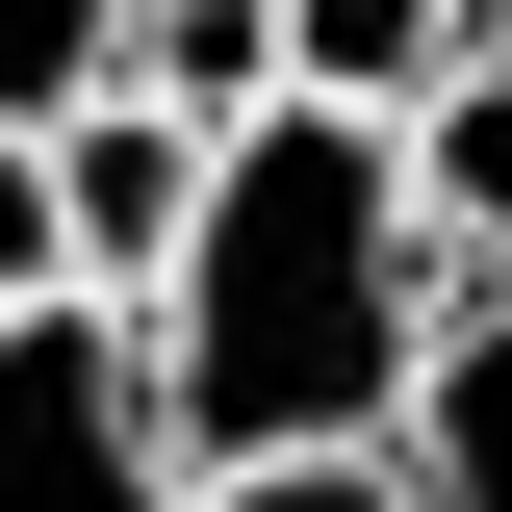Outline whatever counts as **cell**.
Returning <instances> with one entry per match:
<instances>
[{"instance_id":"cell-5","label":"cell","mask_w":512,"mask_h":512,"mask_svg":"<svg viewBox=\"0 0 512 512\" xmlns=\"http://www.w3.org/2000/svg\"><path fill=\"white\" fill-rule=\"evenodd\" d=\"M384 461H410V512H512V282H461V333H436Z\"/></svg>"},{"instance_id":"cell-7","label":"cell","mask_w":512,"mask_h":512,"mask_svg":"<svg viewBox=\"0 0 512 512\" xmlns=\"http://www.w3.org/2000/svg\"><path fill=\"white\" fill-rule=\"evenodd\" d=\"M410 205H436V256H461V282H512V52L410 128Z\"/></svg>"},{"instance_id":"cell-10","label":"cell","mask_w":512,"mask_h":512,"mask_svg":"<svg viewBox=\"0 0 512 512\" xmlns=\"http://www.w3.org/2000/svg\"><path fill=\"white\" fill-rule=\"evenodd\" d=\"M205 512H410V461H256V487H205Z\"/></svg>"},{"instance_id":"cell-4","label":"cell","mask_w":512,"mask_h":512,"mask_svg":"<svg viewBox=\"0 0 512 512\" xmlns=\"http://www.w3.org/2000/svg\"><path fill=\"white\" fill-rule=\"evenodd\" d=\"M487 52H512V0H282V103L333 128H436Z\"/></svg>"},{"instance_id":"cell-2","label":"cell","mask_w":512,"mask_h":512,"mask_svg":"<svg viewBox=\"0 0 512 512\" xmlns=\"http://www.w3.org/2000/svg\"><path fill=\"white\" fill-rule=\"evenodd\" d=\"M0 512H205L180 410H154V333L128 308H26L0 333Z\"/></svg>"},{"instance_id":"cell-8","label":"cell","mask_w":512,"mask_h":512,"mask_svg":"<svg viewBox=\"0 0 512 512\" xmlns=\"http://www.w3.org/2000/svg\"><path fill=\"white\" fill-rule=\"evenodd\" d=\"M128 103V0H0V128H77Z\"/></svg>"},{"instance_id":"cell-1","label":"cell","mask_w":512,"mask_h":512,"mask_svg":"<svg viewBox=\"0 0 512 512\" xmlns=\"http://www.w3.org/2000/svg\"><path fill=\"white\" fill-rule=\"evenodd\" d=\"M128 333H154V410H180L205 487H256V461H384L410 384H436V333H461V256H436V205H410V128H333V103L231 128L205 256Z\"/></svg>"},{"instance_id":"cell-3","label":"cell","mask_w":512,"mask_h":512,"mask_svg":"<svg viewBox=\"0 0 512 512\" xmlns=\"http://www.w3.org/2000/svg\"><path fill=\"white\" fill-rule=\"evenodd\" d=\"M205 180H231V128H180V103H77L52 128V205H77V308H154L205 256Z\"/></svg>"},{"instance_id":"cell-9","label":"cell","mask_w":512,"mask_h":512,"mask_svg":"<svg viewBox=\"0 0 512 512\" xmlns=\"http://www.w3.org/2000/svg\"><path fill=\"white\" fill-rule=\"evenodd\" d=\"M77 308V205H52V128H0V333Z\"/></svg>"},{"instance_id":"cell-6","label":"cell","mask_w":512,"mask_h":512,"mask_svg":"<svg viewBox=\"0 0 512 512\" xmlns=\"http://www.w3.org/2000/svg\"><path fill=\"white\" fill-rule=\"evenodd\" d=\"M128 103H180V128H282V0H128Z\"/></svg>"}]
</instances>
